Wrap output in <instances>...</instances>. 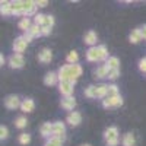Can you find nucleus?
Here are the masks:
<instances>
[{"label": "nucleus", "mask_w": 146, "mask_h": 146, "mask_svg": "<svg viewBox=\"0 0 146 146\" xmlns=\"http://www.w3.org/2000/svg\"><path fill=\"white\" fill-rule=\"evenodd\" d=\"M82 72H83V69L80 64H64L57 70V75H58L60 82L69 80V82L76 83V80L82 75Z\"/></svg>", "instance_id": "1"}, {"label": "nucleus", "mask_w": 146, "mask_h": 146, "mask_svg": "<svg viewBox=\"0 0 146 146\" xmlns=\"http://www.w3.org/2000/svg\"><path fill=\"white\" fill-rule=\"evenodd\" d=\"M108 48L107 45L101 44V45H95V47H89L86 51V60L91 63H96V62H107L108 60Z\"/></svg>", "instance_id": "2"}, {"label": "nucleus", "mask_w": 146, "mask_h": 146, "mask_svg": "<svg viewBox=\"0 0 146 146\" xmlns=\"http://www.w3.org/2000/svg\"><path fill=\"white\" fill-rule=\"evenodd\" d=\"M118 129L115 126H110L105 129L104 131V139H105V143L107 146H117L120 143V137H118Z\"/></svg>", "instance_id": "3"}, {"label": "nucleus", "mask_w": 146, "mask_h": 146, "mask_svg": "<svg viewBox=\"0 0 146 146\" xmlns=\"http://www.w3.org/2000/svg\"><path fill=\"white\" fill-rule=\"evenodd\" d=\"M123 96L121 95H117V96H107L105 100H102V107L105 110H111V108H118L123 105Z\"/></svg>", "instance_id": "4"}, {"label": "nucleus", "mask_w": 146, "mask_h": 146, "mask_svg": "<svg viewBox=\"0 0 146 146\" xmlns=\"http://www.w3.org/2000/svg\"><path fill=\"white\" fill-rule=\"evenodd\" d=\"M7 64L10 69H22L23 66H25V57H23L22 54H16L13 53L9 58H7Z\"/></svg>", "instance_id": "5"}, {"label": "nucleus", "mask_w": 146, "mask_h": 146, "mask_svg": "<svg viewBox=\"0 0 146 146\" xmlns=\"http://www.w3.org/2000/svg\"><path fill=\"white\" fill-rule=\"evenodd\" d=\"M36 2L34 0H23V18H29L36 15Z\"/></svg>", "instance_id": "6"}, {"label": "nucleus", "mask_w": 146, "mask_h": 146, "mask_svg": "<svg viewBox=\"0 0 146 146\" xmlns=\"http://www.w3.org/2000/svg\"><path fill=\"white\" fill-rule=\"evenodd\" d=\"M58 91L63 96H73V91H75V83L69 82V80H63L58 83Z\"/></svg>", "instance_id": "7"}, {"label": "nucleus", "mask_w": 146, "mask_h": 146, "mask_svg": "<svg viewBox=\"0 0 146 146\" xmlns=\"http://www.w3.org/2000/svg\"><path fill=\"white\" fill-rule=\"evenodd\" d=\"M28 41L23 38V35H21V36H16L15 38V41H13V53H16V54H22L23 51L27 50V47H28Z\"/></svg>", "instance_id": "8"}, {"label": "nucleus", "mask_w": 146, "mask_h": 146, "mask_svg": "<svg viewBox=\"0 0 146 146\" xmlns=\"http://www.w3.org/2000/svg\"><path fill=\"white\" fill-rule=\"evenodd\" d=\"M66 124L63 121H54L53 123V136L56 137H60L63 142L66 140Z\"/></svg>", "instance_id": "9"}, {"label": "nucleus", "mask_w": 146, "mask_h": 146, "mask_svg": "<svg viewBox=\"0 0 146 146\" xmlns=\"http://www.w3.org/2000/svg\"><path fill=\"white\" fill-rule=\"evenodd\" d=\"M21 98L18 95H7L5 98V107L7 110H16V108H21Z\"/></svg>", "instance_id": "10"}, {"label": "nucleus", "mask_w": 146, "mask_h": 146, "mask_svg": "<svg viewBox=\"0 0 146 146\" xmlns=\"http://www.w3.org/2000/svg\"><path fill=\"white\" fill-rule=\"evenodd\" d=\"M66 123L72 127H78L80 123H82V114L79 111H72L67 114L66 117Z\"/></svg>", "instance_id": "11"}, {"label": "nucleus", "mask_w": 146, "mask_h": 146, "mask_svg": "<svg viewBox=\"0 0 146 146\" xmlns=\"http://www.w3.org/2000/svg\"><path fill=\"white\" fill-rule=\"evenodd\" d=\"M60 107H62L64 111H73L76 107V100L75 96H63L62 101H60Z\"/></svg>", "instance_id": "12"}, {"label": "nucleus", "mask_w": 146, "mask_h": 146, "mask_svg": "<svg viewBox=\"0 0 146 146\" xmlns=\"http://www.w3.org/2000/svg\"><path fill=\"white\" fill-rule=\"evenodd\" d=\"M57 83H60L57 72H48V73H45V76H44V85H45V86H54V85H57Z\"/></svg>", "instance_id": "13"}, {"label": "nucleus", "mask_w": 146, "mask_h": 146, "mask_svg": "<svg viewBox=\"0 0 146 146\" xmlns=\"http://www.w3.org/2000/svg\"><path fill=\"white\" fill-rule=\"evenodd\" d=\"M53 60V51L50 48H42V50L38 53V62L40 63H50Z\"/></svg>", "instance_id": "14"}, {"label": "nucleus", "mask_w": 146, "mask_h": 146, "mask_svg": "<svg viewBox=\"0 0 146 146\" xmlns=\"http://www.w3.org/2000/svg\"><path fill=\"white\" fill-rule=\"evenodd\" d=\"M40 135L45 139H50L53 136V123H50V121L42 123L41 127H40Z\"/></svg>", "instance_id": "15"}, {"label": "nucleus", "mask_w": 146, "mask_h": 146, "mask_svg": "<svg viewBox=\"0 0 146 146\" xmlns=\"http://www.w3.org/2000/svg\"><path fill=\"white\" fill-rule=\"evenodd\" d=\"M83 41H85V44L89 45V47H95V45H96V41H98V35H96V32H95V31L89 29L86 34H85Z\"/></svg>", "instance_id": "16"}, {"label": "nucleus", "mask_w": 146, "mask_h": 146, "mask_svg": "<svg viewBox=\"0 0 146 146\" xmlns=\"http://www.w3.org/2000/svg\"><path fill=\"white\" fill-rule=\"evenodd\" d=\"M12 15L13 16H23V0L12 2Z\"/></svg>", "instance_id": "17"}, {"label": "nucleus", "mask_w": 146, "mask_h": 146, "mask_svg": "<svg viewBox=\"0 0 146 146\" xmlns=\"http://www.w3.org/2000/svg\"><path fill=\"white\" fill-rule=\"evenodd\" d=\"M34 108H35V102L32 98H25V100H22V104H21V110L23 113H32L34 111Z\"/></svg>", "instance_id": "18"}, {"label": "nucleus", "mask_w": 146, "mask_h": 146, "mask_svg": "<svg viewBox=\"0 0 146 146\" xmlns=\"http://www.w3.org/2000/svg\"><path fill=\"white\" fill-rule=\"evenodd\" d=\"M121 145L123 146H136V137L133 133H126V135L121 137Z\"/></svg>", "instance_id": "19"}, {"label": "nucleus", "mask_w": 146, "mask_h": 146, "mask_svg": "<svg viewBox=\"0 0 146 146\" xmlns=\"http://www.w3.org/2000/svg\"><path fill=\"white\" fill-rule=\"evenodd\" d=\"M143 38H142V32H140V28H136V29H133L131 32H130V35H129V41L131 42V44H137V42H140Z\"/></svg>", "instance_id": "20"}, {"label": "nucleus", "mask_w": 146, "mask_h": 146, "mask_svg": "<svg viewBox=\"0 0 146 146\" xmlns=\"http://www.w3.org/2000/svg\"><path fill=\"white\" fill-rule=\"evenodd\" d=\"M32 25H34V23L31 22L29 18H22V19L19 21V23H18V28H19L21 31H23V34H25V32H28V31L31 29Z\"/></svg>", "instance_id": "21"}, {"label": "nucleus", "mask_w": 146, "mask_h": 146, "mask_svg": "<svg viewBox=\"0 0 146 146\" xmlns=\"http://www.w3.org/2000/svg\"><path fill=\"white\" fill-rule=\"evenodd\" d=\"M107 95H108V85L105 83L98 85V88H96V100H105Z\"/></svg>", "instance_id": "22"}, {"label": "nucleus", "mask_w": 146, "mask_h": 146, "mask_svg": "<svg viewBox=\"0 0 146 146\" xmlns=\"http://www.w3.org/2000/svg\"><path fill=\"white\" fill-rule=\"evenodd\" d=\"M0 13H2L3 16L12 15V2H7V0H5V2L0 3Z\"/></svg>", "instance_id": "23"}, {"label": "nucleus", "mask_w": 146, "mask_h": 146, "mask_svg": "<svg viewBox=\"0 0 146 146\" xmlns=\"http://www.w3.org/2000/svg\"><path fill=\"white\" fill-rule=\"evenodd\" d=\"M66 62H67V64H78V62H79V54H78V51H76V50L69 51L67 56H66Z\"/></svg>", "instance_id": "24"}, {"label": "nucleus", "mask_w": 146, "mask_h": 146, "mask_svg": "<svg viewBox=\"0 0 146 146\" xmlns=\"http://www.w3.org/2000/svg\"><path fill=\"white\" fill-rule=\"evenodd\" d=\"M105 66L108 69H120V60L115 56H110L108 60L105 62Z\"/></svg>", "instance_id": "25"}, {"label": "nucleus", "mask_w": 146, "mask_h": 146, "mask_svg": "<svg viewBox=\"0 0 146 146\" xmlns=\"http://www.w3.org/2000/svg\"><path fill=\"white\" fill-rule=\"evenodd\" d=\"M107 76H108V67H107L105 64H101V66L96 67V70H95V78L104 79V78H107Z\"/></svg>", "instance_id": "26"}, {"label": "nucleus", "mask_w": 146, "mask_h": 146, "mask_svg": "<svg viewBox=\"0 0 146 146\" xmlns=\"http://www.w3.org/2000/svg\"><path fill=\"white\" fill-rule=\"evenodd\" d=\"M28 34L32 36V38H40V36H42V29H41V27L40 25H34L31 27V29L28 31Z\"/></svg>", "instance_id": "27"}, {"label": "nucleus", "mask_w": 146, "mask_h": 146, "mask_svg": "<svg viewBox=\"0 0 146 146\" xmlns=\"http://www.w3.org/2000/svg\"><path fill=\"white\" fill-rule=\"evenodd\" d=\"M44 146H63V140L60 137H56V136H51L50 139H47Z\"/></svg>", "instance_id": "28"}, {"label": "nucleus", "mask_w": 146, "mask_h": 146, "mask_svg": "<svg viewBox=\"0 0 146 146\" xmlns=\"http://www.w3.org/2000/svg\"><path fill=\"white\" fill-rule=\"evenodd\" d=\"M27 124H28V120H27L25 115H19V117L15 118V127L16 129H25Z\"/></svg>", "instance_id": "29"}, {"label": "nucleus", "mask_w": 146, "mask_h": 146, "mask_svg": "<svg viewBox=\"0 0 146 146\" xmlns=\"http://www.w3.org/2000/svg\"><path fill=\"white\" fill-rule=\"evenodd\" d=\"M96 88H98V85H89L85 89V96H88V98H96Z\"/></svg>", "instance_id": "30"}, {"label": "nucleus", "mask_w": 146, "mask_h": 146, "mask_svg": "<svg viewBox=\"0 0 146 146\" xmlns=\"http://www.w3.org/2000/svg\"><path fill=\"white\" fill-rule=\"evenodd\" d=\"M54 22H56V21H54V16H51V15H45L42 27H44V28H51V29H53Z\"/></svg>", "instance_id": "31"}, {"label": "nucleus", "mask_w": 146, "mask_h": 146, "mask_svg": "<svg viewBox=\"0 0 146 146\" xmlns=\"http://www.w3.org/2000/svg\"><path fill=\"white\" fill-rule=\"evenodd\" d=\"M120 95V91H118V86L115 83H110L108 85V95L107 96H117Z\"/></svg>", "instance_id": "32"}, {"label": "nucleus", "mask_w": 146, "mask_h": 146, "mask_svg": "<svg viewBox=\"0 0 146 146\" xmlns=\"http://www.w3.org/2000/svg\"><path fill=\"white\" fill-rule=\"evenodd\" d=\"M120 78V69H108V76L107 79L110 80H115Z\"/></svg>", "instance_id": "33"}, {"label": "nucleus", "mask_w": 146, "mask_h": 146, "mask_svg": "<svg viewBox=\"0 0 146 146\" xmlns=\"http://www.w3.org/2000/svg\"><path fill=\"white\" fill-rule=\"evenodd\" d=\"M18 142L21 145H28L31 142V135H29V133H21L19 137H18Z\"/></svg>", "instance_id": "34"}, {"label": "nucleus", "mask_w": 146, "mask_h": 146, "mask_svg": "<svg viewBox=\"0 0 146 146\" xmlns=\"http://www.w3.org/2000/svg\"><path fill=\"white\" fill-rule=\"evenodd\" d=\"M9 137V129H7V126H0V139L2 140H6Z\"/></svg>", "instance_id": "35"}, {"label": "nucleus", "mask_w": 146, "mask_h": 146, "mask_svg": "<svg viewBox=\"0 0 146 146\" xmlns=\"http://www.w3.org/2000/svg\"><path fill=\"white\" fill-rule=\"evenodd\" d=\"M44 18H45V15H44V13H36V15L34 16V23H35V25L42 27V23H44Z\"/></svg>", "instance_id": "36"}, {"label": "nucleus", "mask_w": 146, "mask_h": 146, "mask_svg": "<svg viewBox=\"0 0 146 146\" xmlns=\"http://www.w3.org/2000/svg\"><path fill=\"white\" fill-rule=\"evenodd\" d=\"M139 70L142 73H146V57H143V58L139 60Z\"/></svg>", "instance_id": "37"}, {"label": "nucleus", "mask_w": 146, "mask_h": 146, "mask_svg": "<svg viewBox=\"0 0 146 146\" xmlns=\"http://www.w3.org/2000/svg\"><path fill=\"white\" fill-rule=\"evenodd\" d=\"M36 6H38V7H47L48 2H47V0H36Z\"/></svg>", "instance_id": "38"}, {"label": "nucleus", "mask_w": 146, "mask_h": 146, "mask_svg": "<svg viewBox=\"0 0 146 146\" xmlns=\"http://www.w3.org/2000/svg\"><path fill=\"white\" fill-rule=\"evenodd\" d=\"M41 29H42V36H48L51 34V28H44V27H41Z\"/></svg>", "instance_id": "39"}, {"label": "nucleus", "mask_w": 146, "mask_h": 146, "mask_svg": "<svg viewBox=\"0 0 146 146\" xmlns=\"http://www.w3.org/2000/svg\"><path fill=\"white\" fill-rule=\"evenodd\" d=\"M140 32H142V38L146 40V23H145L143 27H140Z\"/></svg>", "instance_id": "40"}, {"label": "nucleus", "mask_w": 146, "mask_h": 146, "mask_svg": "<svg viewBox=\"0 0 146 146\" xmlns=\"http://www.w3.org/2000/svg\"><path fill=\"white\" fill-rule=\"evenodd\" d=\"M23 38H25V40H27L28 42H31V41L34 40V38H32V36H31V35H29L28 32H25V34H23Z\"/></svg>", "instance_id": "41"}, {"label": "nucleus", "mask_w": 146, "mask_h": 146, "mask_svg": "<svg viewBox=\"0 0 146 146\" xmlns=\"http://www.w3.org/2000/svg\"><path fill=\"white\" fill-rule=\"evenodd\" d=\"M5 63H6V58H5V56H3V54H0V64L3 66Z\"/></svg>", "instance_id": "42"}, {"label": "nucleus", "mask_w": 146, "mask_h": 146, "mask_svg": "<svg viewBox=\"0 0 146 146\" xmlns=\"http://www.w3.org/2000/svg\"><path fill=\"white\" fill-rule=\"evenodd\" d=\"M80 146H92V145H89V143H83V145H80Z\"/></svg>", "instance_id": "43"}]
</instances>
